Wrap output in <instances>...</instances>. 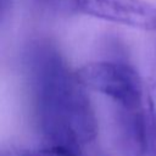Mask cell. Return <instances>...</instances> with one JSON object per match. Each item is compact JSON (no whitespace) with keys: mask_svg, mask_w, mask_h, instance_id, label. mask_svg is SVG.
<instances>
[{"mask_svg":"<svg viewBox=\"0 0 156 156\" xmlns=\"http://www.w3.org/2000/svg\"><path fill=\"white\" fill-rule=\"evenodd\" d=\"M24 65L33 117L48 144L80 151L93 143L98 119L88 89L57 48L33 43Z\"/></svg>","mask_w":156,"mask_h":156,"instance_id":"1","label":"cell"},{"mask_svg":"<svg viewBox=\"0 0 156 156\" xmlns=\"http://www.w3.org/2000/svg\"><path fill=\"white\" fill-rule=\"evenodd\" d=\"M77 72L87 89L110 99L115 110L136 111L151 105L140 74L129 63L95 61L82 66Z\"/></svg>","mask_w":156,"mask_h":156,"instance_id":"2","label":"cell"},{"mask_svg":"<svg viewBox=\"0 0 156 156\" xmlns=\"http://www.w3.org/2000/svg\"><path fill=\"white\" fill-rule=\"evenodd\" d=\"M68 10L106 22L156 30V6L146 0H61Z\"/></svg>","mask_w":156,"mask_h":156,"instance_id":"3","label":"cell"},{"mask_svg":"<svg viewBox=\"0 0 156 156\" xmlns=\"http://www.w3.org/2000/svg\"><path fill=\"white\" fill-rule=\"evenodd\" d=\"M1 156H82L80 151L62 146L46 144L43 147H11Z\"/></svg>","mask_w":156,"mask_h":156,"instance_id":"4","label":"cell"},{"mask_svg":"<svg viewBox=\"0 0 156 156\" xmlns=\"http://www.w3.org/2000/svg\"><path fill=\"white\" fill-rule=\"evenodd\" d=\"M150 156H156V133H155V136H154V141H152V146H151Z\"/></svg>","mask_w":156,"mask_h":156,"instance_id":"5","label":"cell"},{"mask_svg":"<svg viewBox=\"0 0 156 156\" xmlns=\"http://www.w3.org/2000/svg\"><path fill=\"white\" fill-rule=\"evenodd\" d=\"M155 76H156V63H155Z\"/></svg>","mask_w":156,"mask_h":156,"instance_id":"6","label":"cell"}]
</instances>
